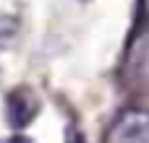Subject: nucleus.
I'll use <instances>...</instances> for the list:
<instances>
[{"instance_id": "f257e3e1", "label": "nucleus", "mask_w": 149, "mask_h": 143, "mask_svg": "<svg viewBox=\"0 0 149 143\" xmlns=\"http://www.w3.org/2000/svg\"><path fill=\"white\" fill-rule=\"evenodd\" d=\"M102 143H149V112L141 107H126L110 122Z\"/></svg>"}, {"instance_id": "f03ea898", "label": "nucleus", "mask_w": 149, "mask_h": 143, "mask_svg": "<svg viewBox=\"0 0 149 143\" xmlns=\"http://www.w3.org/2000/svg\"><path fill=\"white\" fill-rule=\"evenodd\" d=\"M5 112H8V122H10L13 128H26V125L34 120V115H37V96H34L29 89L21 86V89L10 91Z\"/></svg>"}, {"instance_id": "7ed1b4c3", "label": "nucleus", "mask_w": 149, "mask_h": 143, "mask_svg": "<svg viewBox=\"0 0 149 143\" xmlns=\"http://www.w3.org/2000/svg\"><path fill=\"white\" fill-rule=\"evenodd\" d=\"M141 16L149 18V0H141Z\"/></svg>"}, {"instance_id": "20e7f679", "label": "nucleus", "mask_w": 149, "mask_h": 143, "mask_svg": "<svg viewBox=\"0 0 149 143\" xmlns=\"http://www.w3.org/2000/svg\"><path fill=\"white\" fill-rule=\"evenodd\" d=\"M10 143H31V141H29V138H13Z\"/></svg>"}]
</instances>
